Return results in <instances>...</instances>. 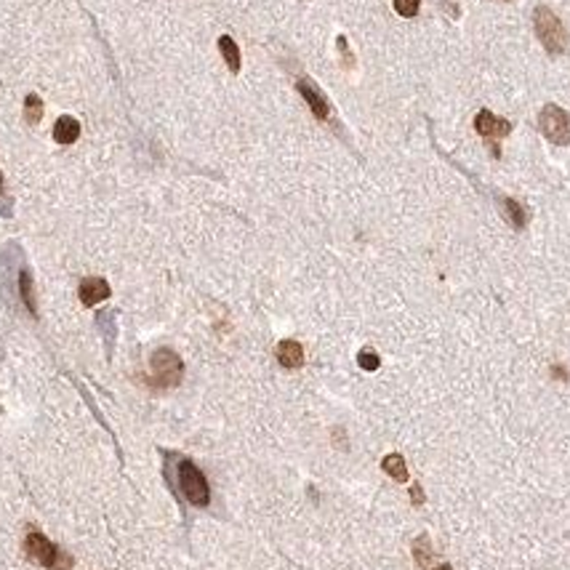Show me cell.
<instances>
[{
	"label": "cell",
	"instance_id": "obj_8",
	"mask_svg": "<svg viewBox=\"0 0 570 570\" xmlns=\"http://www.w3.org/2000/svg\"><path fill=\"white\" fill-rule=\"evenodd\" d=\"M107 296H110L107 280H101V277H86V280L80 283V301H83L86 307H94V304L104 301Z\"/></svg>",
	"mask_w": 570,
	"mask_h": 570
},
{
	"label": "cell",
	"instance_id": "obj_20",
	"mask_svg": "<svg viewBox=\"0 0 570 570\" xmlns=\"http://www.w3.org/2000/svg\"><path fill=\"white\" fill-rule=\"evenodd\" d=\"M442 6H445V13L450 19H459V0H445Z\"/></svg>",
	"mask_w": 570,
	"mask_h": 570
},
{
	"label": "cell",
	"instance_id": "obj_19",
	"mask_svg": "<svg viewBox=\"0 0 570 570\" xmlns=\"http://www.w3.org/2000/svg\"><path fill=\"white\" fill-rule=\"evenodd\" d=\"M336 45H339V54L344 56V65H347V67L354 65V56H352L350 43H347V38H344V35H339V40H336Z\"/></svg>",
	"mask_w": 570,
	"mask_h": 570
},
{
	"label": "cell",
	"instance_id": "obj_23",
	"mask_svg": "<svg viewBox=\"0 0 570 570\" xmlns=\"http://www.w3.org/2000/svg\"><path fill=\"white\" fill-rule=\"evenodd\" d=\"M435 570H453V568H450L448 562H442V565H440V568H435Z\"/></svg>",
	"mask_w": 570,
	"mask_h": 570
},
{
	"label": "cell",
	"instance_id": "obj_9",
	"mask_svg": "<svg viewBox=\"0 0 570 570\" xmlns=\"http://www.w3.org/2000/svg\"><path fill=\"white\" fill-rule=\"evenodd\" d=\"M277 362L283 368H301L304 365V350L294 339H285L277 344Z\"/></svg>",
	"mask_w": 570,
	"mask_h": 570
},
{
	"label": "cell",
	"instance_id": "obj_22",
	"mask_svg": "<svg viewBox=\"0 0 570 570\" xmlns=\"http://www.w3.org/2000/svg\"><path fill=\"white\" fill-rule=\"evenodd\" d=\"M552 373H554V379H568V371H565V368H559V365H554V368H552Z\"/></svg>",
	"mask_w": 570,
	"mask_h": 570
},
{
	"label": "cell",
	"instance_id": "obj_24",
	"mask_svg": "<svg viewBox=\"0 0 570 570\" xmlns=\"http://www.w3.org/2000/svg\"><path fill=\"white\" fill-rule=\"evenodd\" d=\"M0 192H3V176H0Z\"/></svg>",
	"mask_w": 570,
	"mask_h": 570
},
{
	"label": "cell",
	"instance_id": "obj_5",
	"mask_svg": "<svg viewBox=\"0 0 570 570\" xmlns=\"http://www.w3.org/2000/svg\"><path fill=\"white\" fill-rule=\"evenodd\" d=\"M24 552H27V557L38 562V565H43V568H56V562L62 557V552L43 536V533H38V530H30L27 538H24Z\"/></svg>",
	"mask_w": 570,
	"mask_h": 570
},
{
	"label": "cell",
	"instance_id": "obj_1",
	"mask_svg": "<svg viewBox=\"0 0 570 570\" xmlns=\"http://www.w3.org/2000/svg\"><path fill=\"white\" fill-rule=\"evenodd\" d=\"M533 27L541 45L547 48L552 56L562 54L568 48V33H565V24L557 19V13L547 9V6H538L533 11Z\"/></svg>",
	"mask_w": 570,
	"mask_h": 570
},
{
	"label": "cell",
	"instance_id": "obj_12",
	"mask_svg": "<svg viewBox=\"0 0 570 570\" xmlns=\"http://www.w3.org/2000/svg\"><path fill=\"white\" fill-rule=\"evenodd\" d=\"M19 296H22L24 307H27V312L30 315H38V301H35V285H33V274L27 272V269H22L19 272Z\"/></svg>",
	"mask_w": 570,
	"mask_h": 570
},
{
	"label": "cell",
	"instance_id": "obj_6",
	"mask_svg": "<svg viewBox=\"0 0 570 570\" xmlns=\"http://www.w3.org/2000/svg\"><path fill=\"white\" fill-rule=\"evenodd\" d=\"M474 128H477V133H480L483 139H488V142H491V150H493V155H498L496 139L509 136V131H512V123L504 121V118H496L491 110H480L477 115H474Z\"/></svg>",
	"mask_w": 570,
	"mask_h": 570
},
{
	"label": "cell",
	"instance_id": "obj_3",
	"mask_svg": "<svg viewBox=\"0 0 570 570\" xmlns=\"http://www.w3.org/2000/svg\"><path fill=\"white\" fill-rule=\"evenodd\" d=\"M150 368H152L150 384L157 386V389H168V386H176L179 381H181L184 362H181V357H179L174 350L163 347V350L152 352V357H150Z\"/></svg>",
	"mask_w": 570,
	"mask_h": 570
},
{
	"label": "cell",
	"instance_id": "obj_17",
	"mask_svg": "<svg viewBox=\"0 0 570 570\" xmlns=\"http://www.w3.org/2000/svg\"><path fill=\"white\" fill-rule=\"evenodd\" d=\"M421 9V0H395V11L406 19H413Z\"/></svg>",
	"mask_w": 570,
	"mask_h": 570
},
{
	"label": "cell",
	"instance_id": "obj_10",
	"mask_svg": "<svg viewBox=\"0 0 570 570\" xmlns=\"http://www.w3.org/2000/svg\"><path fill=\"white\" fill-rule=\"evenodd\" d=\"M498 208H501V216H504L515 230H525L527 211L522 203H517L515 198H498Z\"/></svg>",
	"mask_w": 570,
	"mask_h": 570
},
{
	"label": "cell",
	"instance_id": "obj_11",
	"mask_svg": "<svg viewBox=\"0 0 570 570\" xmlns=\"http://www.w3.org/2000/svg\"><path fill=\"white\" fill-rule=\"evenodd\" d=\"M54 139L59 144H75L80 139V123L72 115H62L54 125Z\"/></svg>",
	"mask_w": 570,
	"mask_h": 570
},
{
	"label": "cell",
	"instance_id": "obj_21",
	"mask_svg": "<svg viewBox=\"0 0 570 570\" xmlns=\"http://www.w3.org/2000/svg\"><path fill=\"white\" fill-rule=\"evenodd\" d=\"M410 498H413V504L416 506L424 504V491H421V485H413V488H410Z\"/></svg>",
	"mask_w": 570,
	"mask_h": 570
},
{
	"label": "cell",
	"instance_id": "obj_14",
	"mask_svg": "<svg viewBox=\"0 0 570 570\" xmlns=\"http://www.w3.org/2000/svg\"><path fill=\"white\" fill-rule=\"evenodd\" d=\"M219 51L224 56L227 67H230V72H238L240 69V48H238V43L232 40L230 35H221L219 38Z\"/></svg>",
	"mask_w": 570,
	"mask_h": 570
},
{
	"label": "cell",
	"instance_id": "obj_16",
	"mask_svg": "<svg viewBox=\"0 0 570 570\" xmlns=\"http://www.w3.org/2000/svg\"><path fill=\"white\" fill-rule=\"evenodd\" d=\"M413 557H416L418 565H429L432 562V544H429V536H418L416 544H413Z\"/></svg>",
	"mask_w": 570,
	"mask_h": 570
},
{
	"label": "cell",
	"instance_id": "obj_7",
	"mask_svg": "<svg viewBox=\"0 0 570 570\" xmlns=\"http://www.w3.org/2000/svg\"><path fill=\"white\" fill-rule=\"evenodd\" d=\"M296 88H298V94L304 96V101L309 104V110H312V115L318 118V121H328V115H330V104H328V99L320 94V88L312 83V80H307V77H301L296 83Z\"/></svg>",
	"mask_w": 570,
	"mask_h": 570
},
{
	"label": "cell",
	"instance_id": "obj_4",
	"mask_svg": "<svg viewBox=\"0 0 570 570\" xmlns=\"http://www.w3.org/2000/svg\"><path fill=\"white\" fill-rule=\"evenodd\" d=\"M538 128L552 144L568 147L570 144V115L557 104H547L538 112Z\"/></svg>",
	"mask_w": 570,
	"mask_h": 570
},
{
	"label": "cell",
	"instance_id": "obj_2",
	"mask_svg": "<svg viewBox=\"0 0 570 570\" xmlns=\"http://www.w3.org/2000/svg\"><path fill=\"white\" fill-rule=\"evenodd\" d=\"M176 477H179V491H181V496H184L189 504L200 506V509L211 504L208 480H206V474L198 469L195 461H189V459L179 461V471H176Z\"/></svg>",
	"mask_w": 570,
	"mask_h": 570
},
{
	"label": "cell",
	"instance_id": "obj_15",
	"mask_svg": "<svg viewBox=\"0 0 570 570\" xmlns=\"http://www.w3.org/2000/svg\"><path fill=\"white\" fill-rule=\"evenodd\" d=\"M24 118H27L30 125H38V123L43 121V99L38 94H30L24 99Z\"/></svg>",
	"mask_w": 570,
	"mask_h": 570
},
{
	"label": "cell",
	"instance_id": "obj_18",
	"mask_svg": "<svg viewBox=\"0 0 570 570\" xmlns=\"http://www.w3.org/2000/svg\"><path fill=\"white\" fill-rule=\"evenodd\" d=\"M357 362H360L362 371H376V368L381 365L379 354H376L373 350H368V347H365V350H360V354H357Z\"/></svg>",
	"mask_w": 570,
	"mask_h": 570
},
{
	"label": "cell",
	"instance_id": "obj_13",
	"mask_svg": "<svg viewBox=\"0 0 570 570\" xmlns=\"http://www.w3.org/2000/svg\"><path fill=\"white\" fill-rule=\"evenodd\" d=\"M381 469L392 477V480H397V483H406L408 480V466H406V459L400 456V453H389L384 461H381Z\"/></svg>",
	"mask_w": 570,
	"mask_h": 570
}]
</instances>
